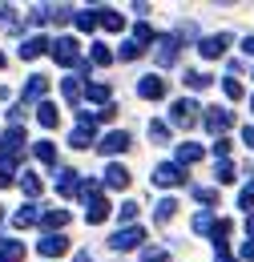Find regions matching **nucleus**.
Segmentation results:
<instances>
[{"label": "nucleus", "mask_w": 254, "mask_h": 262, "mask_svg": "<svg viewBox=\"0 0 254 262\" xmlns=\"http://www.w3.org/2000/svg\"><path fill=\"white\" fill-rule=\"evenodd\" d=\"M109 210H113V206H109V198H93V202L85 206V218L97 226V222H105V218H109Z\"/></svg>", "instance_id": "a211bd4d"}, {"label": "nucleus", "mask_w": 254, "mask_h": 262, "mask_svg": "<svg viewBox=\"0 0 254 262\" xmlns=\"http://www.w3.org/2000/svg\"><path fill=\"white\" fill-rule=\"evenodd\" d=\"M214 154L226 162V154H230V141H226V137H218V141H214Z\"/></svg>", "instance_id": "37998d69"}, {"label": "nucleus", "mask_w": 254, "mask_h": 262, "mask_svg": "<svg viewBox=\"0 0 254 262\" xmlns=\"http://www.w3.org/2000/svg\"><path fill=\"white\" fill-rule=\"evenodd\" d=\"M182 81H186V89H194V93H198V89H210V81H214V77H210V73H198V69H190Z\"/></svg>", "instance_id": "393cba45"}, {"label": "nucleus", "mask_w": 254, "mask_h": 262, "mask_svg": "<svg viewBox=\"0 0 254 262\" xmlns=\"http://www.w3.org/2000/svg\"><path fill=\"white\" fill-rule=\"evenodd\" d=\"M113 117H117V105H113V101H109V105H105V109H101V113H97V121H101V125H105V121H113Z\"/></svg>", "instance_id": "79ce46f5"}, {"label": "nucleus", "mask_w": 254, "mask_h": 262, "mask_svg": "<svg viewBox=\"0 0 254 262\" xmlns=\"http://www.w3.org/2000/svg\"><path fill=\"white\" fill-rule=\"evenodd\" d=\"M141 53H145V49H141V45H137V40H125V45H121V53H117V57H121V61H137V57H141Z\"/></svg>", "instance_id": "c9c22d12"}, {"label": "nucleus", "mask_w": 254, "mask_h": 262, "mask_svg": "<svg viewBox=\"0 0 254 262\" xmlns=\"http://www.w3.org/2000/svg\"><path fill=\"white\" fill-rule=\"evenodd\" d=\"M202 125H206L210 133H226V129H230V113H226L222 105H210L206 117H202Z\"/></svg>", "instance_id": "9b49d317"}, {"label": "nucleus", "mask_w": 254, "mask_h": 262, "mask_svg": "<svg viewBox=\"0 0 254 262\" xmlns=\"http://www.w3.org/2000/svg\"><path fill=\"white\" fill-rule=\"evenodd\" d=\"M89 61H93V65H109V61H113V53H109V45H101V40H97L93 49H89Z\"/></svg>", "instance_id": "2f4dec72"}, {"label": "nucleus", "mask_w": 254, "mask_h": 262, "mask_svg": "<svg viewBox=\"0 0 254 262\" xmlns=\"http://www.w3.org/2000/svg\"><path fill=\"white\" fill-rule=\"evenodd\" d=\"M36 121H40L45 129H53V125L61 121V113H57V105H53V101H40V109H36Z\"/></svg>", "instance_id": "aec40b11"}, {"label": "nucleus", "mask_w": 254, "mask_h": 262, "mask_svg": "<svg viewBox=\"0 0 254 262\" xmlns=\"http://www.w3.org/2000/svg\"><path fill=\"white\" fill-rule=\"evenodd\" d=\"M105 186H109V190H125V186H129V169H125V165H117V162L105 165Z\"/></svg>", "instance_id": "4468645a"}, {"label": "nucleus", "mask_w": 254, "mask_h": 262, "mask_svg": "<svg viewBox=\"0 0 254 262\" xmlns=\"http://www.w3.org/2000/svg\"><path fill=\"white\" fill-rule=\"evenodd\" d=\"M129 141H133V137H129V133H121V129H113V133H105V137H101V141H97V149H101V154H105V158H117V154H125V149H129Z\"/></svg>", "instance_id": "423d86ee"}, {"label": "nucleus", "mask_w": 254, "mask_h": 262, "mask_svg": "<svg viewBox=\"0 0 254 262\" xmlns=\"http://www.w3.org/2000/svg\"><path fill=\"white\" fill-rule=\"evenodd\" d=\"M73 262H93V258H89V250H77V258H73Z\"/></svg>", "instance_id": "de8ad7c7"}, {"label": "nucleus", "mask_w": 254, "mask_h": 262, "mask_svg": "<svg viewBox=\"0 0 254 262\" xmlns=\"http://www.w3.org/2000/svg\"><path fill=\"white\" fill-rule=\"evenodd\" d=\"M77 198H81V202H85V206H89V202H93V198H101V186H97L93 178H81V186H77Z\"/></svg>", "instance_id": "bb28decb"}, {"label": "nucleus", "mask_w": 254, "mask_h": 262, "mask_svg": "<svg viewBox=\"0 0 254 262\" xmlns=\"http://www.w3.org/2000/svg\"><path fill=\"white\" fill-rule=\"evenodd\" d=\"M20 178V165H16V158H0V186H12Z\"/></svg>", "instance_id": "4be33fe9"}, {"label": "nucleus", "mask_w": 254, "mask_h": 262, "mask_svg": "<svg viewBox=\"0 0 254 262\" xmlns=\"http://www.w3.org/2000/svg\"><path fill=\"white\" fill-rule=\"evenodd\" d=\"M198 101H190V97H182V101H174L170 105V121L178 125V129H190V125H198Z\"/></svg>", "instance_id": "f03ea898"}, {"label": "nucleus", "mask_w": 254, "mask_h": 262, "mask_svg": "<svg viewBox=\"0 0 254 262\" xmlns=\"http://www.w3.org/2000/svg\"><path fill=\"white\" fill-rule=\"evenodd\" d=\"M246 234H250V238H254V214H250V218H246Z\"/></svg>", "instance_id": "8fccbe9b"}, {"label": "nucleus", "mask_w": 254, "mask_h": 262, "mask_svg": "<svg viewBox=\"0 0 254 262\" xmlns=\"http://www.w3.org/2000/svg\"><path fill=\"white\" fill-rule=\"evenodd\" d=\"M0 65H4V53H0Z\"/></svg>", "instance_id": "603ef678"}, {"label": "nucleus", "mask_w": 254, "mask_h": 262, "mask_svg": "<svg viewBox=\"0 0 254 262\" xmlns=\"http://www.w3.org/2000/svg\"><path fill=\"white\" fill-rule=\"evenodd\" d=\"M214 178H218L222 186H230V182L238 178V165H230V162H218V165H214Z\"/></svg>", "instance_id": "c756f323"}, {"label": "nucleus", "mask_w": 254, "mask_h": 262, "mask_svg": "<svg viewBox=\"0 0 254 262\" xmlns=\"http://www.w3.org/2000/svg\"><path fill=\"white\" fill-rule=\"evenodd\" d=\"M194 230H198V234H210V230H214V214H210V210H202V214L194 218Z\"/></svg>", "instance_id": "e433bc0d"}, {"label": "nucleus", "mask_w": 254, "mask_h": 262, "mask_svg": "<svg viewBox=\"0 0 254 262\" xmlns=\"http://www.w3.org/2000/svg\"><path fill=\"white\" fill-rule=\"evenodd\" d=\"M250 109H254V93H250Z\"/></svg>", "instance_id": "3c124183"}, {"label": "nucleus", "mask_w": 254, "mask_h": 262, "mask_svg": "<svg viewBox=\"0 0 254 262\" xmlns=\"http://www.w3.org/2000/svg\"><path fill=\"white\" fill-rule=\"evenodd\" d=\"M32 154H36V162H40V165H57V145H53V141H36Z\"/></svg>", "instance_id": "412c9836"}, {"label": "nucleus", "mask_w": 254, "mask_h": 262, "mask_svg": "<svg viewBox=\"0 0 254 262\" xmlns=\"http://www.w3.org/2000/svg\"><path fill=\"white\" fill-rule=\"evenodd\" d=\"M242 258L254 262V238H250V242H242Z\"/></svg>", "instance_id": "a18cd8bd"}, {"label": "nucleus", "mask_w": 254, "mask_h": 262, "mask_svg": "<svg viewBox=\"0 0 254 262\" xmlns=\"http://www.w3.org/2000/svg\"><path fill=\"white\" fill-rule=\"evenodd\" d=\"M20 190H25V198H36L40 190H45V182H40V173H20Z\"/></svg>", "instance_id": "a878e982"}, {"label": "nucleus", "mask_w": 254, "mask_h": 262, "mask_svg": "<svg viewBox=\"0 0 254 262\" xmlns=\"http://www.w3.org/2000/svg\"><path fill=\"white\" fill-rule=\"evenodd\" d=\"M45 53H53V40H49L45 33L20 40V57H25V61H36V57H45Z\"/></svg>", "instance_id": "6e6552de"}, {"label": "nucleus", "mask_w": 254, "mask_h": 262, "mask_svg": "<svg viewBox=\"0 0 254 262\" xmlns=\"http://www.w3.org/2000/svg\"><path fill=\"white\" fill-rule=\"evenodd\" d=\"M242 141H246V145L254 149V125H242Z\"/></svg>", "instance_id": "49530a36"}, {"label": "nucleus", "mask_w": 254, "mask_h": 262, "mask_svg": "<svg viewBox=\"0 0 254 262\" xmlns=\"http://www.w3.org/2000/svg\"><path fill=\"white\" fill-rule=\"evenodd\" d=\"M77 186H81V173L57 169V190H61V198H73V194H77Z\"/></svg>", "instance_id": "2eb2a0df"}, {"label": "nucleus", "mask_w": 254, "mask_h": 262, "mask_svg": "<svg viewBox=\"0 0 254 262\" xmlns=\"http://www.w3.org/2000/svg\"><path fill=\"white\" fill-rule=\"evenodd\" d=\"M174 214H178V202H174V198H161L158 202V222H170Z\"/></svg>", "instance_id": "72a5a7b5"}, {"label": "nucleus", "mask_w": 254, "mask_h": 262, "mask_svg": "<svg viewBox=\"0 0 254 262\" xmlns=\"http://www.w3.org/2000/svg\"><path fill=\"white\" fill-rule=\"evenodd\" d=\"M45 258H61L65 250H69V238L65 234H40V246H36Z\"/></svg>", "instance_id": "1a4fd4ad"}, {"label": "nucleus", "mask_w": 254, "mask_h": 262, "mask_svg": "<svg viewBox=\"0 0 254 262\" xmlns=\"http://www.w3.org/2000/svg\"><path fill=\"white\" fill-rule=\"evenodd\" d=\"M137 97L141 101H161L165 97V81H161L158 73H145V77L137 81Z\"/></svg>", "instance_id": "0eeeda50"}, {"label": "nucleus", "mask_w": 254, "mask_h": 262, "mask_svg": "<svg viewBox=\"0 0 254 262\" xmlns=\"http://www.w3.org/2000/svg\"><path fill=\"white\" fill-rule=\"evenodd\" d=\"M97 25H101V12H93V8H85V12H77V29H81V33H93Z\"/></svg>", "instance_id": "cd10ccee"}, {"label": "nucleus", "mask_w": 254, "mask_h": 262, "mask_svg": "<svg viewBox=\"0 0 254 262\" xmlns=\"http://www.w3.org/2000/svg\"><path fill=\"white\" fill-rule=\"evenodd\" d=\"M36 222H40V210H36L32 202H25V206L12 214V226H16V230H29V226H36Z\"/></svg>", "instance_id": "ddd939ff"}, {"label": "nucleus", "mask_w": 254, "mask_h": 262, "mask_svg": "<svg viewBox=\"0 0 254 262\" xmlns=\"http://www.w3.org/2000/svg\"><path fill=\"white\" fill-rule=\"evenodd\" d=\"M154 186H161V190H165V186H186V169L178 162H161L158 169H154Z\"/></svg>", "instance_id": "20e7f679"}, {"label": "nucleus", "mask_w": 254, "mask_h": 262, "mask_svg": "<svg viewBox=\"0 0 254 262\" xmlns=\"http://www.w3.org/2000/svg\"><path fill=\"white\" fill-rule=\"evenodd\" d=\"M198 162H202V145L198 141H182L178 145V165L186 169V165H198Z\"/></svg>", "instance_id": "f3484780"}, {"label": "nucleus", "mask_w": 254, "mask_h": 262, "mask_svg": "<svg viewBox=\"0 0 254 262\" xmlns=\"http://www.w3.org/2000/svg\"><path fill=\"white\" fill-rule=\"evenodd\" d=\"M121 222H125V226H137V202H125V206H121Z\"/></svg>", "instance_id": "ea45409f"}, {"label": "nucleus", "mask_w": 254, "mask_h": 262, "mask_svg": "<svg viewBox=\"0 0 254 262\" xmlns=\"http://www.w3.org/2000/svg\"><path fill=\"white\" fill-rule=\"evenodd\" d=\"M150 137H154L158 145H165V141H170V125H165V121H150Z\"/></svg>", "instance_id": "f704fd0d"}, {"label": "nucleus", "mask_w": 254, "mask_h": 262, "mask_svg": "<svg viewBox=\"0 0 254 262\" xmlns=\"http://www.w3.org/2000/svg\"><path fill=\"white\" fill-rule=\"evenodd\" d=\"M69 226V210H40V234H61Z\"/></svg>", "instance_id": "9d476101"}, {"label": "nucleus", "mask_w": 254, "mask_h": 262, "mask_svg": "<svg viewBox=\"0 0 254 262\" xmlns=\"http://www.w3.org/2000/svg\"><path fill=\"white\" fill-rule=\"evenodd\" d=\"M141 242H145V230H141V226H125V230H117V234L109 238L113 250H137Z\"/></svg>", "instance_id": "39448f33"}, {"label": "nucleus", "mask_w": 254, "mask_h": 262, "mask_svg": "<svg viewBox=\"0 0 254 262\" xmlns=\"http://www.w3.org/2000/svg\"><path fill=\"white\" fill-rule=\"evenodd\" d=\"M194 198H198L202 206H214V202H218V190H214V186H198V190H194Z\"/></svg>", "instance_id": "4c0bfd02"}, {"label": "nucleus", "mask_w": 254, "mask_h": 262, "mask_svg": "<svg viewBox=\"0 0 254 262\" xmlns=\"http://www.w3.org/2000/svg\"><path fill=\"white\" fill-rule=\"evenodd\" d=\"M45 93H49V77H40V73L29 77V85H25V101L36 105V101H45Z\"/></svg>", "instance_id": "dca6fc26"}, {"label": "nucleus", "mask_w": 254, "mask_h": 262, "mask_svg": "<svg viewBox=\"0 0 254 262\" xmlns=\"http://www.w3.org/2000/svg\"><path fill=\"white\" fill-rule=\"evenodd\" d=\"M238 206H242V210H254V182L246 186V190H242V198H238Z\"/></svg>", "instance_id": "a19ab883"}, {"label": "nucleus", "mask_w": 254, "mask_h": 262, "mask_svg": "<svg viewBox=\"0 0 254 262\" xmlns=\"http://www.w3.org/2000/svg\"><path fill=\"white\" fill-rule=\"evenodd\" d=\"M133 40H137V45H141V49H145V45H150V40H154V29H150V25H145V20H141V25H137V29H133Z\"/></svg>", "instance_id": "58836bf2"}, {"label": "nucleus", "mask_w": 254, "mask_h": 262, "mask_svg": "<svg viewBox=\"0 0 254 262\" xmlns=\"http://www.w3.org/2000/svg\"><path fill=\"white\" fill-rule=\"evenodd\" d=\"M230 45H234V36H230V33H218V36H202V40H198V53H202L206 61H218V57H222V53L230 49Z\"/></svg>", "instance_id": "7ed1b4c3"}, {"label": "nucleus", "mask_w": 254, "mask_h": 262, "mask_svg": "<svg viewBox=\"0 0 254 262\" xmlns=\"http://www.w3.org/2000/svg\"><path fill=\"white\" fill-rule=\"evenodd\" d=\"M85 97L97 101V105L105 109V105H109V85H101V81H89V85H85Z\"/></svg>", "instance_id": "b1692460"}, {"label": "nucleus", "mask_w": 254, "mask_h": 262, "mask_svg": "<svg viewBox=\"0 0 254 262\" xmlns=\"http://www.w3.org/2000/svg\"><path fill=\"white\" fill-rule=\"evenodd\" d=\"M226 238H230V222H214V230H210V242H214L218 250H226Z\"/></svg>", "instance_id": "7c9ffc66"}, {"label": "nucleus", "mask_w": 254, "mask_h": 262, "mask_svg": "<svg viewBox=\"0 0 254 262\" xmlns=\"http://www.w3.org/2000/svg\"><path fill=\"white\" fill-rule=\"evenodd\" d=\"M61 93L69 101H81V93H85V85H81V77H65L61 81Z\"/></svg>", "instance_id": "c85d7f7f"}, {"label": "nucleus", "mask_w": 254, "mask_h": 262, "mask_svg": "<svg viewBox=\"0 0 254 262\" xmlns=\"http://www.w3.org/2000/svg\"><path fill=\"white\" fill-rule=\"evenodd\" d=\"M141 262H165V250H145V254H141Z\"/></svg>", "instance_id": "c03bdc74"}, {"label": "nucleus", "mask_w": 254, "mask_h": 262, "mask_svg": "<svg viewBox=\"0 0 254 262\" xmlns=\"http://www.w3.org/2000/svg\"><path fill=\"white\" fill-rule=\"evenodd\" d=\"M242 49H246V53L254 57V36H246V40H242Z\"/></svg>", "instance_id": "09e8293b"}, {"label": "nucleus", "mask_w": 254, "mask_h": 262, "mask_svg": "<svg viewBox=\"0 0 254 262\" xmlns=\"http://www.w3.org/2000/svg\"><path fill=\"white\" fill-rule=\"evenodd\" d=\"M158 65H174L178 61V36L174 33H165V36H158Z\"/></svg>", "instance_id": "f8f14e48"}, {"label": "nucleus", "mask_w": 254, "mask_h": 262, "mask_svg": "<svg viewBox=\"0 0 254 262\" xmlns=\"http://www.w3.org/2000/svg\"><path fill=\"white\" fill-rule=\"evenodd\" d=\"M101 25H105V33H121V29H125V16H121L117 8H105V12H101Z\"/></svg>", "instance_id": "5701e85b"}, {"label": "nucleus", "mask_w": 254, "mask_h": 262, "mask_svg": "<svg viewBox=\"0 0 254 262\" xmlns=\"http://www.w3.org/2000/svg\"><path fill=\"white\" fill-rule=\"evenodd\" d=\"M222 89H226V97H230V101H242V97H246V89H242V81H238V77H226Z\"/></svg>", "instance_id": "473e14b6"}, {"label": "nucleus", "mask_w": 254, "mask_h": 262, "mask_svg": "<svg viewBox=\"0 0 254 262\" xmlns=\"http://www.w3.org/2000/svg\"><path fill=\"white\" fill-rule=\"evenodd\" d=\"M53 61L65 65V69L81 65V45H77V36H57V40H53Z\"/></svg>", "instance_id": "f257e3e1"}, {"label": "nucleus", "mask_w": 254, "mask_h": 262, "mask_svg": "<svg viewBox=\"0 0 254 262\" xmlns=\"http://www.w3.org/2000/svg\"><path fill=\"white\" fill-rule=\"evenodd\" d=\"M20 258H25V246L12 238H0V262H20Z\"/></svg>", "instance_id": "6ab92c4d"}]
</instances>
